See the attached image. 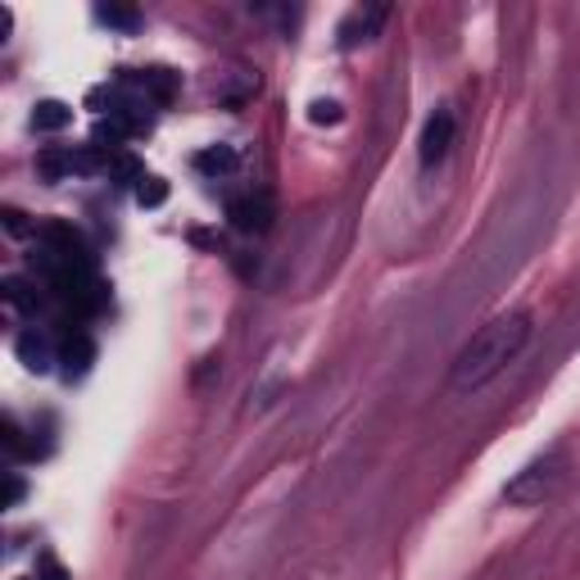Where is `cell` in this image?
Here are the masks:
<instances>
[{
    "label": "cell",
    "instance_id": "6da1fadb",
    "mask_svg": "<svg viewBox=\"0 0 580 580\" xmlns=\"http://www.w3.org/2000/svg\"><path fill=\"white\" fill-rule=\"evenodd\" d=\"M530 345V313L512 309V313H499L490 318L486 327H480L472 341L458 350L454 367H449V391L458 395H476V391H486V385L508 372V363L521 359V350Z\"/></svg>",
    "mask_w": 580,
    "mask_h": 580
},
{
    "label": "cell",
    "instance_id": "7a4b0ae2",
    "mask_svg": "<svg viewBox=\"0 0 580 580\" xmlns=\"http://www.w3.org/2000/svg\"><path fill=\"white\" fill-rule=\"evenodd\" d=\"M562 476H567V454L562 449H549V454H540V458H530L508 486H504V504H512V508H536V504H545L558 486H562Z\"/></svg>",
    "mask_w": 580,
    "mask_h": 580
},
{
    "label": "cell",
    "instance_id": "3957f363",
    "mask_svg": "<svg viewBox=\"0 0 580 580\" xmlns=\"http://www.w3.org/2000/svg\"><path fill=\"white\" fill-rule=\"evenodd\" d=\"M454 132H458V123H454V110H435L431 118H426V127H422V141H417V159H422V168H435L445 155H449V145H454Z\"/></svg>",
    "mask_w": 580,
    "mask_h": 580
},
{
    "label": "cell",
    "instance_id": "277c9868",
    "mask_svg": "<svg viewBox=\"0 0 580 580\" xmlns=\"http://www.w3.org/2000/svg\"><path fill=\"white\" fill-rule=\"evenodd\" d=\"M385 19H391V10L385 6H359L341 19V28H335V37H341V51H354V45H367L381 37Z\"/></svg>",
    "mask_w": 580,
    "mask_h": 580
},
{
    "label": "cell",
    "instance_id": "5b68a950",
    "mask_svg": "<svg viewBox=\"0 0 580 580\" xmlns=\"http://www.w3.org/2000/svg\"><path fill=\"white\" fill-rule=\"evenodd\" d=\"M227 218H231V227L236 231H250V236H263L268 227H272V200L263 196V190H246V196H236V200H227Z\"/></svg>",
    "mask_w": 580,
    "mask_h": 580
},
{
    "label": "cell",
    "instance_id": "8992f818",
    "mask_svg": "<svg viewBox=\"0 0 580 580\" xmlns=\"http://www.w3.org/2000/svg\"><path fill=\"white\" fill-rule=\"evenodd\" d=\"M123 82L141 91V101H145V105H151V101L168 105V101H173V91H177V77H173L168 69H141V73H127Z\"/></svg>",
    "mask_w": 580,
    "mask_h": 580
},
{
    "label": "cell",
    "instance_id": "52a82bcc",
    "mask_svg": "<svg viewBox=\"0 0 580 580\" xmlns=\"http://www.w3.org/2000/svg\"><path fill=\"white\" fill-rule=\"evenodd\" d=\"M69 123H73V110H69L64 101H41L37 114H32V127H37V132H60V127H69Z\"/></svg>",
    "mask_w": 580,
    "mask_h": 580
},
{
    "label": "cell",
    "instance_id": "ba28073f",
    "mask_svg": "<svg viewBox=\"0 0 580 580\" xmlns=\"http://www.w3.org/2000/svg\"><path fill=\"white\" fill-rule=\"evenodd\" d=\"M196 168L209 173V177H227L236 168V151H231V145H209V151L196 155Z\"/></svg>",
    "mask_w": 580,
    "mask_h": 580
},
{
    "label": "cell",
    "instance_id": "9c48e42d",
    "mask_svg": "<svg viewBox=\"0 0 580 580\" xmlns=\"http://www.w3.org/2000/svg\"><path fill=\"white\" fill-rule=\"evenodd\" d=\"M19 359H23L32 372H45V367H51V345H45L37 331H23V335H19Z\"/></svg>",
    "mask_w": 580,
    "mask_h": 580
},
{
    "label": "cell",
    "instance_id": "30bf717a",
    "mask_svg": "<svg viewBox=\"0 0 580 580\" xmlns=\"http://www.w3.org/2000/svg\"><path fill=\"white\" fill-rule=\"evenodd\" d=\"M95 19L110 23V28H123V32H132V28L141 23V14L127 10V6H95Z\"/></svg>",
    "mask_w": 580,
    "mask_h": 580
},
{
    "label": "cell",
    "instance_id": "8fae6325",
    "mask_svg": "<svg viewBox=\"0 0 580 580\" xmlns=\"http://www.w3.org/2000/svg\"><path fill=\"white\" fill-rule=\"evenodd\" d=\"M164 196H168V190H164L159 177H141V182H136V200H141V205H159Z\"/></svg>",
    "mask_w": 580,
    "mask_h": 580
},
{
    "label": "cell",
    "instance_id": "7c38bea8",
    "mask_svg": "<svg viewBox=\"0 0 580 580\" xmlns=\"http://www.w3.org/2000/svg\"><path fill=\"white\" fill-rule=\"evenodd\" d=\"M309 118H313V123H341L345 114H341V105H335V101H313V105H309Z\"/></svg>",
    "mask_w": 580,
    "mask_h": 580
},
{
    "label": "cell",
    "instance_id": "4fadbf2b",
    "mask_svg": "<svg viewBox=\"0 0 580 580\" xmlns=\"http://www.w3.org/2000/svg\"><path fill=\"white\" fill-rule=\"evenodd\" d=\"M37 580H69V576L60 571V562H51V558H45V562H41V576H37Z\"/></svg>",
    "mask_w": 580,
    "mask_h": 580
}]
</instances>
